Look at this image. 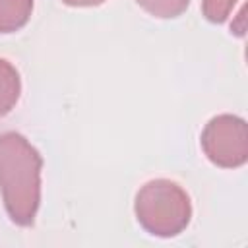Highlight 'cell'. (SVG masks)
<instances>
[{
	"instance_id": "2",
	"label": "cell",
	"mask_w": 248,
	"mask_h": 248,
	"mask_svg": "<svg viewBox=\"0 0 248 248\" xmlns=\"http://www.w3.org/2000/svg\"><path fill=\"white\" fill-rule=\"evenodd\" d=\"M134 211L138 223L149 234L169 238L188 227L192 203L182 186L167 178H157L140 188Z\"/></svg>"
},
{
	"instance_id": "5",
	"label": "cell",
	"mask_w": 248,
	"mask_h": 248,
	"mask_svg": "<svg viewBox=\"0 0 248 248\" xmlns=\"http://www.w3.org/2000/svg\"><path fill=\"white\" fill-rule=\"evenodd\" d=\"M19 91H21V81L17 70L8 60L0 58V116L8 114L16 107L19 99Z\"/></svg>"
},
{
	"instance_id": "8",
	"label": "cell",
	"mask_w": 248,
	"mask_h": 248,
	"mask_svg": "<svg viewBox=\"0 0 248 248\" xmlns=\"http://www.w3.org/2000/svg\"><path fill=\"white\" fill-rule=\"evenodd\" d=\"M105 0H64V4H68V6H76V8H79V6H97V4H103Z\"/></svg>"
},
{
	"instance_id": "1",
	"label": "cell",
	"mask_w": 248,
	"mask_h": 248,
	"mask_svg": "<svg viewBox=\"0 0 248 248\" xmlns=\"http://www.w3.org/2000/svg\"><path fill=\"white\" fill-rule=\"evenodd\" d=\"M39 151L17 132L0 134V192L10 219L19 227L33 225L41 203Z\"/></svg>"
},
{
	"instance_id": "3",
	"label": "cell",
	"mask_w": 248,
	"mask_h": 248,
	"mask_svg": "<svg viewBox=\"0 0 248 248\" xmlns=\"http://www.w3.org/2000/svg\"><path fill=\"white\" fill-rule=\"evenodd\" d=\"M200 141L205 157L217 167L236 169L248 159L246 122L234 114H219L211 118L205 124Z\"/></svg>"
},
{
	"instance_id": "7",
	"label": "cell",
	"mask_w": 248,
	"mask_h": 248,
	"mask_svg": "<svg viewBox=\"0 0 248 248\" xmlns=\"http://www.w3.org/2000/svg\"><path fill=\"white\" fill-rule=\"evenodd\" d=\"M236 2L238 0H203L202 2V12H203L207 21L223 23L231 16V12H232Z\"/></svg>"
},
{
	"instance_id": "4",
	"label": "cell",
	"mask_w": 248,
	"mask_h": 248,
	"mask_svg": "<svg viewBox=\"0 0 248 248\" xmlns=\"http://www.w3.org/2000/svg\"><path fill=\"white\" fill-rule=\"evenodd\" d=\"M33 10V0H0V35L21 29Z\"/></svg>"
},
{
	"instance_id": "6",
	"label": "cell",
	"mask_w": 248,
	"mask_h": 248,
	"mask_svg": "<svg viewBox=\"0 0 248 248\" xmlns=\"http://www.w3.org/2000/svg\"><path fill=\"white\" fill-rule=\"evenodd\" d=\"M147 14L155 17H178L190 4V0H136Z\"/></svg>"
}]
</instances>
